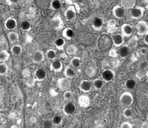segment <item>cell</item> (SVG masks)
I'll use <instances>...</instances> for the list:
<instances>
[{
  "label": "cell",
  "mask_w": 148,
  "mask_h": 128,
  "mask_svg": "<svg viewBox=\"0 0 148 128\" xmlns=\"http://www.w3.org/2000/svg\"><path fill=\"white\" fill-rule=\"evenodd\" d=\"M134 101V98L132 94L128 91L123 93L119 97V103L122 106L128 107L131 106Z\"/></svg>",
  "instance_id": "cell-1"
},
{
  "label": "cell",
  "mask_w": 148,
  "mask_h": 128,
  "mask_svg": "<svg viewBox=\"0 0 148 128\" xmlns=\"http://www.w3.org/2000/svg\"><path fill=\"white\" fill-rule=\"evenodd\" d=\"M76 14L77 12L75 7L73 5H71L66 8V10L64 12V16L67 21L71 22L75 19Z\"/></svg>",
  "instance_id": "cell-2"
},
{
  "label": "cell",
  "mask_w": 148,
  "mask_h": 128,
  "mask_svg": "<svg viewBox=\"0 0 148 128\" xmlns=\"http://www.w3.org/2000/svg\"><path fill=\"white\" fill-rule=\"evenodd\" d=\"M76 106L71 102H68L63 106L62 111L64 115L67 116H71L76 112Z\"/></svg>",
  "instance_id": "cell-3"
},
{
  "label": "cell",
  "mask_w": 148,
  "mask_h": 128,
  "mask_svg": "<svg viewBox=\"0 0 148 128\" xmlns=\"http://www.w3.org/2000/svg\"><path fill=\"white\" fill-rule=\"evenodd\" d=\"M136 29L137 34L140 36L145 35L148 33V25L144 20L138 22L136 25Z\"/></svg>",
  "instance_id": "cell-4"
},
{
  "label": "cell",
  "mask_w": 148,
  "mask_h": 128,
  "mask_svg": "<svg viewBox=\"0 0 148 128\" xmlns=\"http://www.w3.org/2000/svg\"><path fill=\"white\" fill-rule=\"evenodd\" d=\"M45 54L41 50L35 51L31 56L32 61L35 64H39L43 62L45 60Z\"/></svg>",
  "instance_id": "cell-5"
},
{
  "label": "cell",
  "mask_w": 148,
  "mask_h": 128,
  "mask_svg": "<svg viewBox=\"0 0 148 128\" xmlns=\"http://www.w3.org/2000/svg\"><path fill=\"white\" fill-rule=\"evenodd\" d=\"M58 86L60 89L62 91H67L69 90L71 84V82L69 79H68L66 78H60L58 80Z\"/></svg>",
  "instance_id": "cell-6"
},
{
  "label": "cell",
  "mask_w": 148,
  "mask_h": 128,
  "mask_svg": "<svg viewBox=\"0 0 148 128\" xmlns=\"http://www.w3.org/2000/svg\"><path fill=\"white\" fill-rule=\"evenodd\" d=\"M144 13H145V8L142 7L137 6L132 9L130 14H131V17L133 18V19H139L141 17H143Z\"/></svg>",
  "instance_id": "cell-7"
},
{
  "label": "cell",
  "mask_w": 148,
  "mask_h": 128,
  "mask_svg": "<svg viewBox=\"0 0 148 128\" xmlns=\"http://www.w3.org/2000/svg\"><path fill=\"white\" fill-rule=\"evenodd\" d=\"M17 26V20L14 17H8L4 22V27L5 28L9 31H12L14 30Z\"/></svg>",
  "instance_id": "cell-8"
},
{
  "label": "cell",
  "mask_w": 148,
  "mask_h": 128,
  "mask_svg": "<svg viewBox=\"0 0 148 128\" xmlns=\"http://www.w3.org/2000/svg\"><path fill=\"white\" fill-rule=\"evenodd\" d=\"M115 72L110 69H106L101 73V77L105 82H110L115 78Z\"/></svg>",
  "instance_id": "cell-9"
},
{
  "label": "cell",
  "mask_w": 148,
  "mask_h": 128,
  "mask_svg": "<svg viewBox=\"0 0 148 128\" xmlns=\"http://www.w3.org/2000/svg\"><path fill=\"white\" fill-rule=\"evenodd\" d=\"M112 13L114 17H116V19H123L125 15V10L123 7L116 5L113 8Z\"/></svg>",
  "instance_id": "cell-10"
},
{
  "label": "cell",
  "mask_w": 148,
  "mask_h": 128,
  "mask_svg": "<svg viewBox=\"0 0 148 128\" xmlns=\"http://www.w3.org/2000/svg\"><path fill=\"white\" fill-rule=\"evenodd\" d=\"M63 63L60 60H54L50 63V70L54 73H59L63 69Z\"/></svg>",
  "instance_id": "cell-11"
},
{
  "label": "cell",
  "mask_w": 148,
  "mask_h": 128,
  "mask_svg": "<svg viewBox=\"0 0 148 128\" xmlns=\"http://www.w3.org/2000/svg\"><path fill=\"white\" fill-rule=\"evenodd\" d=\"M121 35L124 37H129L132 35L133 29L132 25L128 23H124L121 27Z\"/></svg>",
  "instance_id": "cell-12"
},
{
  "label": "cell",
  "mask_w": 148,
  "mask_h": 128,
  "mask_svg": "<svg viewBox=\"0 0 148 128\" xmlns=\"http://www.w3.org/2000/svg\"><path fill=\"white\" fill-rule=\"evenodd\" d=\"M92 88V84L88 80H82L79 85V89L84 93H89Z\"/></svg>",
  "instance_id": "cell-13"
},
{
  "label": "cell",
  "mask_w": 148,
  "mask_h": 128,
  "mask_svg": "<svg viewBox=\"0 0 148 128\" xmlns=\"http://www.w3.org/2000/svg\"><path fill=\"white\" fill-rule=\"evenodd\" d=\"M34 75L36 80L41 82L47 78V73L42 69H37L34 71Z\"/></svg>",
  "instance_id": "cell-14"
},
{
  "label": "cell",
  "mask_w": 148,
  "mask_h": 128,
  "mask_svg": "<svg viewBox=\"0 0 148 128\" xmlns=\"http://www.w3.org/2000/svg\"><path fill=\"white\" fill-rule=\"evenodd\" d=\"M124 36L121 33L115 34L112 38V42L116 47H120L123 45L124 39Z\"/></svg>",
  "instance_id": "cell-15"
},
{
  "label": "cell",
  "mask_w": 148,
  "mask_h": 128,
  "mask_svg": "<svg viewBox=\"0 0 148 128\" xmlns=\"http://www.w3.org/2000/svg\"><path fill=\"white\" fill-rule=\"evenodd\" d=\"M103 25V20L100 17H96L92 22V27L96 31H99L101 29Z\"/></svg>",
  "instance_id": "cell-16"
},
{
  "label": "cell",
  "mask_w": 148,
  "mask_h": 128,
  "mask_svg": "<svg viewBox=\"0 0 148 128\" xmlns=\"http://www.w3.org/2000/svg\"><path fill=\"white\" fill-rule=\"evenodd\" d=\"M64 77L68 79H73L76 76V72L72 67H70L69 66H67L64 68Z\"/></svg>",
  "instance_id": "cell-17"
},
{
  "label": "cell",
  "mask_w": 148,
  "mask_h": 128,
  "mask_svg": "<svg viewBox=\"0 0 148 128\" xmlns=\"http://www.w3.org/2000/svg\"><path fill=\"white\" fill-rule=\"evenodd\" d=\"M7 38L9 42L10 43L15 44L17 42H18V39H19V35H18L17 32L12 31H10L8 33Z\"/></svg>",
  "instance_id": "cell-18"
},
{
  "label": "cell",
  "mask_w": 148,
  "mask_h": 128,
  "mask_svg": "<svg viewBox=\"0 0 148 128\" xmlns=\"http://www.w3.org/2000/svg\"><path fill=\"white\" fill-rule=\"evenodd\" d=\"M62 35L63 38L70 40L73 38L74 36V31L71 27H66L63 31Z\"/></svg>",
  "instance_id": "cell-19"
},
{
  "label": "cell",
  "mask_w": 148,
  "mask_h": 128,
  "mask_svg": "<svg viewBox=\"0 0 148 128\" xmlns=\"http://www.w3.org/2000/svg\"><path fill=\"white\" fill-rule=\"evenodd\" d=\"M129 53V48L127 45H122L119 50V55L121 59H125Z\"/></svg>",
  "instance_id": "cell-20"
},
{
  "label": "cell",
  "mask_w": 148,
  "mask_h": 128,
  "mask_svg": "<svg viewBox=\"0 0 148 128\" xmlns=\"http://www.w3.org/2000/svg\"><path fill=\"white\" fill-rule=\"evenodd\" d=\"M10 57V54L7 50L0 51V63H5Z\"/></svg>",
  "instance_id": "cell-21"
},
{
  "label": "cell",
  "mask_w": 148,
  "mask_h": 128,
  "mask_svg": "<svg viewBox=\"0 0 148 128\" xmlns=\"http://www.w3.org/2000/svg\"><path fill=\"white\" fill-rule=\"evenodd\" d=\"M55 46L59 50H63L64 49V45L66 44L65 39L63 38H59L55 41Z\"/></svg>",
  "instance_id": "cell-22"
},
{
  "label": "cell",
  "mask_w": 148,
  "mask_h": 128,
  "mask_svg": "<svg viewBox=\"0 0 148 128\" xmlns=\"http://www.w3.org/2000/svg\"><path fill=\"white\" fill-rule=\"evenodd\" d=\"M11 52L14 56H19L22 52V47L19 44H15L11 48Z\"/></svg>",
  "instance_id": "cell-23"
},
{
  "label": "cell",
  "mask_w": 148,
  "mask_h": 128,
  "mask_svg": "<svg viewBox=\"0 0 148 128\" xmlns=\"http://www.w3.org/2000/svg\"><path fill=\"white\" fill-rule=\"evenodd\" d=\"M62 7L61 0H52L50 3V8L53 10H58Z\"/></svg>",
  "instance_id": "cell-24"
},
{
  "label": "cell",
  "mask_w": 148,
  "mask_h": 128,
  "mask_svg": "<svg viewBox=\"0 0 148 128\" xmlns=\"http://www.w3.org/2000/svg\"><path fill=\"white\" fill-rule=\"evenodd\" d=\"M63 99L67 102H72L73 99V93L70 90L65 91L63 94Z\"/></svg>",
  "instance_id": "cell-25"
},
{
  "label": "cell",
  "mask_w": 148,
  "mask_h": 128,
  "mask_svg": "<svg viewBox=\"0 0 148 128\" xmlns=\"http://www.w3.org/2000/svg\"><path fill=\"white\" fill-rule=\"evenodd\" d=\"M70 63L73 68H78L81 64V59L78 57H74L71 59Z\"/></svg>",
  "instance_id": "cell-26"
},
{
  "label": "cell",
  "mask_w": 148,
  "mask_h": 128,
  "mask_svg": "<svg viewBox=\"0 0 148 128\" xmlns=\"http://www.w3.org/2000/svg\"><path fill=\"white\" fill-rule=\"evenodd\" d=\"M136 86V82L134 79H128L125 82V86L127 89L132 90Z\"/></svg>",
  "instance_id": "cell-27"
},
{
  "label": "cell",
  "mask_w": 148,
  "mask_h": 128,
  "mask_svg": "<svg viewBox=\"0 0 148 128\" xmlns=\"http://www.w3.org/2000/svg\"><path fill=\"white\" fill-rule=\"evenodd\" d=\"M103 80L102 79H96L92 81V85L96 89H101L103 86Z\"/></svg>",
  "instance_id": "cell-28"
},
{
  "label": "cell",
  "mask_w": 148,
  "mask_h": 128,
  "mask_svg": "<svg viewBox=\"0 0 148 128\" xmlns=\"http://www.w3.org/2000/svg\"><path fill=\"white\" fill-rule=\"evenodd\" d=\"M45 57L49 60H54L56 57V51L53 49H49L45 53Z\"/></svg>",
  "instance_id": "cell-29"
},
{
  "label": "cell",
  "mask_w": 148,
  "mask_h": 128,
  "mask_svg": "<svg viewBox=\"0 0 148 128\" xmlns=\"http://www.w3.org/2000/svg\"><path fill=\"white\" fill-rule=\"evenodd\" d=\"M123 116L125 118L128 119V118H131L133 117V110L132 108L127 107L123 110Z\"/></svg>",
  "instance_id": "cell-30"
},
{
  "label": "cell",
  "mask_w": 148,
  "mask_h": 128,
  "mask_svg": "<svg viewBox=\"0 0 148 128\" xmlns=\"http://www.w3.org/2000/svg\"><path fill=\"white\" fill-rule=\"evenodd\" d=\"M21 29L23 31L27 32V31H30V29L31 28V25L29 22L25 20L21 23Z\"/></svg>",
  "instance_id": "cell-31"
},
{
  "label": "cell",
  "mask_w": 148,
  "mask_h": 128,
  "mask_svg": "<svg viewBox=\"0 0 148 128\" xmlns=\"http://www.w3.org/2000/svg\"><path fill=\"white\" fill-rule=\"evenodd\" d=\"M77 47L74 45H69L66 48V52L69 55H74L77 52Z\"/></svg>",
  "instance_id": "cell-32"
},
{
  "label": "cell",
  "mask_w": 148,
  "mask_h": 128,
  "mask_svg": "<svg viewBox=\"0 0 148 128\" xmlns=\"http://www.w3.org/2000/svg\"><path fill=\"white\" fill-rule=\"evenodd\" d=\"M51 122H52L53 125L58 126V125H60L62 124V123L63 122V118L59 115H56V116H53V117L52 118Z\"/></svg>",
  "instance_id": "cell-33"
},
{
  "label": "cell",
  "mask_w": 148,
  "mask_h": 128,
  "mask_svg": "<svg viewBox=\"0 0 148 128\" xmlns=\"http://www.w3.org/2000/svg\"><path fill=\"white\" fill-rule=\"evenodd\" d=\"M8 67L5 63H0V76H3L8 72Z\"/></svg>",
  "instance_id": "cell-34"
},
{
  "label": "cell",
  "mask_w": 148,
  "mask_h": 128,
  "mask_svg": "<svg viewBox=\"0 0 148 128\" xmlns=\"http://www.w3.org/2000/svg\"><path fill=\"white\" fill-rule=\"evenodd\" d=\"M119 128H133V125L129 122H124L120 125Z\"/></svg>",
  "instance_id": "cell-35"
},
{
  "label": "cell",
  "mask_w": 148,
  "mask_h": 128,
  "mask_svg": "<svg viewBox=\"0 0 148 128\" xmlns=\"http://www.w3.org/2000/svg\"><path fill=\"white\" fill-rule=\"evenodd\" d=\"M53 124L51 122V121L50 120H46L43 122V127L44 128H51Z\"/></svg>",
  "instance_id": "cell-36"
},
{
  "label": "cell",
  "mask_w": 148,
  "mask_h": 128,
  "mask_svg": "<svg viewBox=\"0 0 148 128\" xmlns=\"http://www.w3.org/2000/svg\"><path fill=\"white\" fill-rule=\"evenodd\" d=\"M19 1L20 0H6V3L8 5H17Z\"/></svg>",
  "instance_id": "cell-37"
},
{
  "label": "cell",
  "mask_w": 148,
  "mask_h": 128,
  "mask_svg": "<svg viewBox=\"0 0 148 128\" xmlns=\"http://www.w3.org/2000/svg\"><path fill=\"white\" fill-rule=\"evenodd\" d=\"M148 67V63L146 61H142L140 64H139V67L141 69L145 70V69H146Z\"/></svg>",
  "instance_id": "cell-38"
},
{
  "label": "cell",
  "mask_w": 148,
  "mask_h": 128,
  "mask_svg": "<svg viewBox=\"0 0 148 128\" xmlns=\"http://www.w3.org/2000/svg\"><path fill=\"white\" fill-rule=\"evenodd\" d=\"M140 54L142 55H143V56H146V55L147 54V50L146 48H142L141 50H140Z\"/></svg>",
  "instance_id": "cell-39"
},
{
  "label": "cell",
  "mask_w": 148,
  "mask_h": 128,
  "mask_svg": "<svg viewBox=\"0 0 148 128\" xmlns=\"http://www.w3.org/2000/svg\"><path fill=\"white\" fill-rule=\"evenodd\" d=\"M144 42L148 45V33H147L145 35V38H144Z\"/></svg>",
  "instance_id": "cell-40"
},
{
  "label": "cell",
  "mask_w": 148,
  "mask_h": 128,
  "mask_svg": "<svg viewBox=\"0 0 148 128\" xmlns=\"http://www.w3.org/2000/svg\"><path fill=\"white\" fill-rule=\"evenodd\" d=\"M146 76L148 78V70H147V71H146Z\"/></svg>",
  "instance_id": "cell-41"
}]
</instances>
